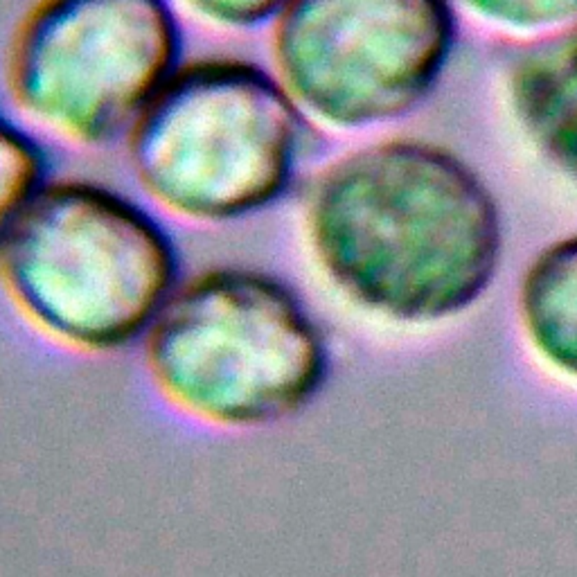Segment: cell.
<instances>
[{
	"label": "cell",
	"mask_w": 577,
	"mask_h": 577,
	"mask_svg": "<svg viewBox=\"0 0 577 577\" xmlns=\"http://www.w3.org/2000/svg\"><path fill=\"white\" fill-rule=\"evenodd\" d=\"M519 311L534 350L577 377V235L534 257L521 282Z\"/></svg>",
	"instance_id": "ba28073f"
},
{
	"label": "cell",
	"mask_w": 577,
	"mask_h": 577,
	"mask_svg": "<svg viewBox=\"0 0 577 577\" xmlns=\"http://www.w3.org/2000/svg\"><path fill=\"white\" fill-rule=\"evenodd\" d=\"M285 3H271V0H197L187 9L201 16L204 21L224 27H257L278 18Z\"/></svg>",
	"instance_id": "8fae6325"
},
{
	"label": "cell",
	"mask_w": 577,
	"mask_h": 577,
	"mask_svg": "<svg viewBox=\"0 0 577 577\" xmlns=\"http://www.w3.org/2000/svg\"><path fill=\"white\" fill-rule=\"evenodd\" d=\"M307 120L278 77L239 57L174 70L129 131L134 174L160 206L230 221L289 187Z\"/></svg>",
	"instance_id": "277c9868"
},
{
	"label": "cell",
	"mask_w": 577,
	"mask_h": 577,
	"mask_svg": "<svg viewBox=\"0 0 577 577\" xmlns=\"http://www.w3.org/2000/svg\"><path fill=\"white\" fill-rule=\"evenodd\" d=\"M455 32L453 7L440 0H296L271 25V52L302 113L359 129L418 108Z\"/></svg>",
	"instance_id": "8992f818"
},
{
	"label": "cell",
	"mask_w": 577,
	"mask_h": 577,
	"mask_svg": "<svg viewBox=\"0 0 577 577\" xmlns=\"http://www.w3.org/2000/svg\"><path fill=\"white\" fill-rule=\"evenodd\" d=\"M471 12L487 16L492 21H499L505 25L516 27H534L546 23H560V21H577V3H557V0H546V3H471Z\"/></svg>",
	"instance_id": "30bf717a"
},
{
	"label": "cell",
	"mask_w": 577,
	"mask_h": 577,
	"mask_svg": "<svg viewBox=\"0 0 577 577\" xmlns=\"http://www.w3.org/2000/svg\"><path fill=\"white\" fill-rule=\"evenodd\" d=\"M305 224L334 285L411 325L471 307L503 250L501 210L485 180L424 138L377 140L332 160L309 187Z\"/></svg>",
	"instance_id": "6da1fadb"
},
{
	"label": "cell",
	"mask_w": 577,
	"mask_h": 577,
	"mask_svg": "<svg viewBox=\"0 0 577 577\" xmlns=\"http://www.w3.org/2000/svg\"><path fill=\"white\" fill-rule=\"evenodd\" d=\"M160 394L194 418L257 427L298 413L325 383L327 341L280 278L212 266L178 285L145 339Z\"/></svg>",
	"instance_id": "3957f363"
},
{
	"label": "cell",
	"mask_w": 577,
	"mask_h": 577,
	"mask_svg": "<svg viewBox=\"0 0 577 577\" xmlns=\"http://www.w3.org/2000/svg\"><path fill=\"white\" fill-rule=\"evenodd\" d=\"M508 93L536 149L577 178V21L514 55Z\"/></svg>",
	"instance_id": "52a82bcc"
},
{
	"label": "cell",
	"mask_w": 577,
	"mask_h": 577,
	"mask_svg": "<svg viewBox=\"0 0 577 577\" xmlns=\"http://www.w3.org/2000/svg\"><path fill=\"white\" fill-rule=\"evenodd\" d=\"M0 204L3 212L0 219L21 210L27 201H32L41 192L48 180V156L38 140L23 131L21 127L3 120L0 131Z\"/></svg>",
	"instance_id": "9c48e42d"
},
{
	"label": "cell",
	"mask_w": 577,
	"mask_h": 577,
	"mask_svg": "<svg viewBox=\"0 0 577 577\" xmlns=\"http://www.w3.org/2000/svg\"><path fill=\"white\" fill-rule=\"evenodd\" d=\"M180 27L158 0H43L18 16L5 48V88L43 127L106 145L178 68Z\"/></svg>",
	"instance_id": "5b68a950"
},
{
	"label": "cell",
	"mask_w": 577,
	"mask_h": 577,
	"mask_svg": "<svg viewBox=\"0 0 577 577\" xmlns=\"http://www.w3.org/2000/svg\"><path fill=\"white\" fill-rule=\"evenodd\" d=\"M0 221L7 296L38 332L66 348L131 346L178 287L167 230L134 199L95 180H50Z\"/></svg>",
	"instance_id": "7a4b0ae2"
}]
</instances>
